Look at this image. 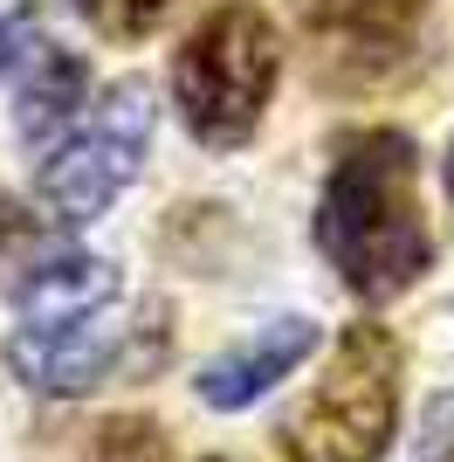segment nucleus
<instances>
[{"label":"nucleus","mask_w":454,"mask_h":462,"mask_svg":"<svg viewBox=\"0 0 454 462\" xmlns=\"http://www.w3.org/2000/svg\"><path fill=\"white\" fill-rule=\"evenodd\" d=\"M317 249L351 297L393 304L434 270V235L420 221V152L406 132H351L317 200Z\"/></svg>","instance_id":"1"},{"label":"nucleus","mask_w":454,"mask_h":462,"mask_svg":"<svg viewBox=\"0 0 454 462\" xmlns=\"http://www.w3.org/2000/svg\"><path fill=\"white\" fill-rule=\"evenodd\" d=\"M276 77H283V49H276L268 14L255 0H221L172 56V104L200 145L234 152L255 138L268 97H276Z\"/></svg>","instance_id":"2"},{"label":"nucleus","mask_w":454,"mask_h":462,"mask_svg":"<svg viewBox=\"0 0 454 462\" xmlns=\"http://www.w3.org/2000/svg\"><path fill=\"white\" fill-rule=\"evenodd\" d=\"M399 421V338L386 325H351L323 359V380L289 414V462H378Z\"/></svg>","instance_id":"3"},{"label":"nucleus","mask_w":454,"mask_h":462,"mask_svg":"<svg viewBox=\"0 0 454 462\" xmlns=\"http://www.w3.org/2000/svg\"><path fill=\"white\" fill-rule=\"evenodd\" d=\"M151 117H159L151 83H138V77L111 83V90L96 97L90 132H76L62 152L41 159V173H35L41 208L56 214V221H69V228L96 221V214L138 180V159H145V145H151Z\"/></svg>","instance_id":"4"},{"label":"nucleus","mask_w":454,"mask_h":462,"mask_svg":"<svg viewBox=\"0 0 454 462\" xmlns=\"http://www.w3.org/2000/svg\"><path fill=\"white\" fill-rule=\"evenodd\" d=\"M166 359V310H145L138 325H111L104 318H83V325H56V331H14L7 338V366L35 393H90L96 380H138Z\"/></svg>","instance_id":"5"},{"label":"nucleus","mask_w":454,"mask_h":462,"mask_svg":"<svg viewBox=\"0 0 454 462\" xmlns=\"http://www.w3.org/2000/svg\"><path fill=\"white\" fill-rule=\"evenodd\" d=\"M310 352H317V325H310V318H276V325H262L248 346L221 352V359L200 373V401L221 407V414H241V407L262 401L276 380H289Z\"/></svg>","instance_id":"6"},{"label":"nucleus","mask_w":454,"mask_h":462,"mask_svg":"<svg viewBox=\"0 0 454 462\" xmlns=\"http://www.w3.org/2000/svg\"><path fill=\"white\" fill-rule=\"evenodd\" d=\"M117 270L104 255H56V263H35V276L14 290L21 331H56V325H83V318H104L117 304Z\"/></svg>","instance_id":"7"},{"label":"nucleus","mask_w":454,"mask_h":462,"mask_svg":"<svg viewBox=\"0 0 454 462\" xmlns=\"http://www.w3.org/2000/svg\"><path fill=\"white\" fill-rule=\"evenodd\" d=\"M83 97H90L83 56L41 42V56L28 62V77H21V90H14V132L28 138V145H49L56 132H69V117L83 111Z\"/></svg>","instance_id":"8"},{"label":"nucleus","mask_w":454,"mask_h":462,"mask_svg":"<svg viewBox=\"0 0 454 462\" xmlns=\"http://www.w3.org/2000/svg\"><path fill=\"white\" fill-rule=\"evenodd\" d=\"M296 14L310 35L359 42V49H393L427 14V0H296Z\"/></svg>","instance_id":"9"},{"label":"nucleus","mask_w":454,"mask_h":462,"mask_svg":"<svg viewBox=\"0 0 454 462\" xmlns=\"http://www.w3.org/2000/svg\"><path fill=\"white\" fill-rule=\"evenodd\" d=\"M96 462H172V435L151 414H111L96 428Z\"/></svg>","instance_id":"10"},{"label":"nucleus","mask_w":454,"mask_h":462,"mask_svg":"<svg viewBox=\"0 0 454 462\" xmlns=\"http://www.w3.org/2000/svg\"><path fill=\"white\" fill-rule=\"evenodd\" d=\"M76 7H83V21H90L104 42H145L179 0H76Z\"/></svg>","instance_id":"11"},{"label":"nucleus","mask_w":454,"mask_h":462,"mask_svg":"<svg viewBox=\"0 0 454 462\" xmlns=\"http://www.w3.org/2000/svg\"><path fill=\"white\" fill-rule=\"evenodd\" d=\"M427 456L454 462V393H434V407H427Z\"/></svg>","instance_id":"12"},{"label":"nucleus","mask_w":454,"mask_h":462,"mask_svg":"<svg viewBox=\"0 0 454 462\" xmlns=\"http://www.w3.org/2000/svg\"><path fill=\"white\" fill-rule=\"evenodd\" d=\"M21 242H28V214L0 193V263H7V249H21Z\"/></svg>","instance_id":"13"},{"label":"nucleus","mask_w":454,"mask_h":462,"mask_svg":"<svg viewBox=\"0 0 454 462\" xmlns=\"http://www.w3.org/2000/svg\"><path fill=\"white\" fill-rule=\"evenodd\" d=\"M440 180H448V200H454V145H448V166H440Z\"/></svg>","instance_id":"14"},{"label":"nucleus","mask_w":454,"mask_h":462,"mask_svg":"<svg viewBox=\"0 0 454 462\" xmlns=\"http://www.w3.org/2000/svg\"><path fill=\"white\" fill-rule=\"evenodd\" d=\"M207 462H227V456H207Z\"/></svg>","instance_id":"15"}]
</instances>
